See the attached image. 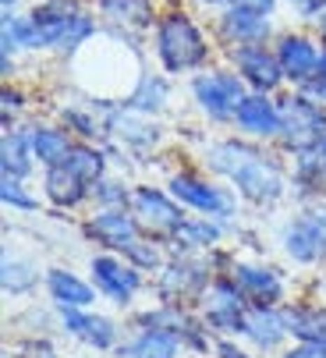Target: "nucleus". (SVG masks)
Returning <instances> with one entry per match:
<instances>
[{
  "label": "nucleus",
  "mask_w": 326,
  "mask_h": 358,
  "mask_svg": "<svg viewBox=\"0 0 326 358\" xmlns=\"http://www.w3.org/2000/svg\"><path fill=\"white\" fill-rule=\"evenodd\" d=\"M43 192H46V199L53 202V206H61V210H71V206H78V202L92 192L68 164H61V167H46V178H43Z\"/></svg>",
  "instance_id": "19"
},
{
  "label": "nucleus",
  "mask_w": 326,
  "mask_h": 358,
  "mask_svg": "<svg viewBox=\"0 0 326 358\" xmlns=\"http://www.w3.org/2000/svg\"><path fill=\"white\" fill-rule=\"evenodd\" d=\"M316 152H319V160H323V171H326V135L319 138V145H316Z\"/></svg>",
  "instance_id": "43"
},
{
  "label": "nucleus",
  "mask_w": 326,
  "mask_h": 358,
  "mask_svg": "<svg viewBox=\"0 0 326 358\" xmlns=\"http://www.w3.org/2000/svg\"><path fill=\"white\" fill-rule=\"evenodd\" d=\"M277 61H281V71L288 82L295 85H305L309 78L319 75V54L323 50L309 39V36H298V32H288L277 39Z\"/></svg>",
  "instance_id": "9"
},
{
  "label": "nucleus",
  "mask_w": 326,
  "mask_h": 358,
  "mask_svg": "<svg viewBox=\"0 0 326 358\" xmlns=\"http://www.w3.org/2000/svg\"><path fill=\"white\" fill-rule=\"evenodd\" d=\"M171 195L181 202V206H192L206 217H231L234 213V199L227 195V188L209 185L195 174H174L171 178Z\"/></svg>",
  "instance_id": "8"
},
{
  "label": "nucleus",
  "mask_w": 326,
  "mask_h": 358,
  "mask_svg": "<svg viewBox=\"0 0 326 358\" xmlns=\"http://www.w3.org/2000/svg\"><path fill=\"white\" fill-rule=\"evenodd\" d=\"M220 358H248L245 351H238L234 344H220Z\"/></svg>",
  "instance_id": "41"
},
{
  "label": "nucleus",
  "mask_w": 326,
  "mask_h": 358,
  "mask_svg": "<svg viewBox=\"0 0 326 358\" xmlns=\"http://www.w3.org/2000/svg\"><path fill=\"white\" fill-rule=\"evenodd\" d=\"M323 8H326V0H323Z\"/></svg>",
  "instance_id": "47"
},
{
  "label": "nucleus",
  "mask_w": 326,
  "mask_h": 358,
  "mask_svg": "<svg viewBox=\"0 0 326 358\" xmlns=\"http://www.w3.org/2000/svg\"><path fill=\"white\" fill-rule=\"evenodd\" d=\"M32 280H36V270H32L29 263H18V259H4V287H8L11 294H18V291L32 287Z\"/></svg>",
  "instance_id": "32"
},
{
  "label": "nucleus",
  "mask_w": 326,
  "mask_h": 358,
  "mask_svg": "<svg viewBox=\"0 0 326 358\" xmlns=\"http://www.w3.org/2000/svg\"><path fill=\"white\" fill-rule=\"evenodd\" d=\"M195 4H202V8H216V4H227V0H195Z\"/></svg>",
  "instance_id": "46"
},
{
  "label": "nucleus",
  "mask_w": 326,
  "mask_h": 358,
  "mask_svg": "<svg viewBox=\"0 0 326 358\" xmlns=\"http://www.w3.org/2000/svg\"><path fill=\"white\" fill-rule=\"evenodd\" d=\"M0 99H4V121L22 110V92L18 89H4V96H0Z\"/></svg>",
  "instance_id": "40"
},
{
  "label": "nucleus",
  "mask_w": 326,
  "mask_h": 358,
  "mask_svg": "<svg viewBox=\"0 0 326 358\" xmlns=\"http://www.w3.org/2000/svg\"><path fill=\"white\" fill-rule=\"evenodd\" d=\"M92 195H96L99 206H128L132 202V195H128V188L121 181H106V178L92 188Z\"/></svg>",
  "instance_id": "34"
},
{
  "label": "nucleus",
  "mask_w": 326,
  "mask_h": 358,
  "mask_svg": "<svg viewBox=\"0 0 326 358\" xmlns=\"http://www.w3.org/2000/svg\"><path fill=\"white\" fill-rule=\"evenodd\" d=\"M216 238H220V224L202 217V220H185L181 231H178V241L185 245H213Z\"/></svg>",
  "instance_id": "31"
},
{
  "label": "nucleus",
  "mask_w": 326,
  "mask_h": 358,
  "mask_svg": "<svg viewBox=\"0 0 326 358\" xmlns=\"http://www.w3.org/2000/svg\"><path fill=\"white\" fill-rule=\"evenodd\" d=\"M227 8H245V11H262V15H274L277 0H227Z\"/></svg>",
  "instance_id": "38"
},
{
  "label": "nucleus",
  "mask_w": 326,
  "mask_h": 358,
  "mask_svg": "<svg viewBox=\"0 0 326 358\" xmlns=\"http://www.w3.org/2000/svg\"><path fill=\"white\" fill-rule=\"evenodd\" d=\"M132 358H178V334L171 330H146L132 348Z\"/></svg>",
  "instance_id": "28"
},
{
  "label": "nucleus",
  "mask_w": 326,
  "mask_h": 358,
  "mask_svg": "<svg viewBox=\"0 0 326 358\" xmlns=\"http://www.w3.org/2000/svg\"><path fill=\"white\" fill-rule=\"evenodd\" d=\"M32 135L29 131H18V128H8L4 135V145H0V167H4V178H29L32 174Z\"/></svg>",
  "instance_id": "21"
},
{
  "label": "nucleus",
  "mask_w": 326,
  "mask_h": 358,
  "mask_svg": "<svg viewBox=\"0 0 326 358\" xmlns=\"http://www.w3.org/2000/svg\"><path fill=\"white\" fill-rule=\"evenodd\" d=\"M46 284H50V294H53V301H57V305H71V309H89V305L96 301L92 287H89L85 280H78L75 273H68V270H50Z\"/></svg>",
  "instance_id": "24"
},
{
  "label": "nucleus",
  "mask_w": 326,
  "mask_h": 358,
  "mask_svg": "<svg viewBox=\"0 0 326 358\" xmlns=\"http://www.w3.org/2000/svg\"><path fill=\"white\" fill-rule=\"evenodd\" d=\"M284 248L298 263H316L326 255V213H305L284 231Z\"/></svg>",
  "instance_id": "11"
},
{
  "label": "nucleus",
  "mask_w": 326,
  "mask_h": 358,
  "mask_svg": "<svg viewBox=\"0 0 326 358\" xmlns=\"http://www.w3.org/2000/svg\"><path fill=\"white\" fill-rule=\"evenodd\" d=\"M245 313H248L245 309V294L234 284L220 280V284L209 287V294H206V316H209V323L216 330H238V334H245Z\"/></svg>",
  "instance_id": "15"
},
{
  "label": "nucleus",
  "mask_w": 326,
  "mask_h": 358,
  "mask_svg": "<svg viewBox=\"0 0 326 358\" xmlns=\"http://www.w3.org/2000/svg\"><path fill=\"white\" fill-rule=\"evenodd\" d=\"M192 96L209 121H234L248 96V85L238 71H206L192 78Z\"/></svg>",
  "instance_id": "5"
},
{
  "label": "nucleus",
  "mask_w": 326,
  "mask_h": 358,
  "mask_svg": "<svg viewBox=\"0 0 326 358\" xmlns=\"http://www.w3.org/2000/svg\"><path fill=\"white\" fill-rule=\"evenodd\" d=\"M202 280H206L202 266H188V263L171 266V270H167V277H163V294H167V298H185V294L199 291V287H202Z\"/></svg>",
  "instance_id": "29"
},
{
  "label": "nucleus",
  "mask_w": 326,
  "mask_h": 358,
  "mask_svg": "<svg viewBox=\"0 0 326 358\" xmlns=\"http://www.w3.org/2000/svg\"><path fill=\"white\" fill-rule=\"evenodd\" d=\"M298 92H305L312 103L326 107V78H323V75H316V78H309L305 85H298Z\"/></svg>",
  "instance_id": "37"
},
{
  "label": "nucleus",
  "mask_w": 326,
  "mask_h": 358,
  "mask_svg": "<svg viewBox=\"0 0 326 358\" xmlns=\"http://www.w3.org/2000/svg\"><path fill=\"white\" fill-rule=\"evenodd\" d=\"M4 4V15H15V8H18V0H0Z\"/></svg>",
  "instance_id": "44"
},
{
  "label": "nucleus",
  "mask_w": 326,
  "mask_h": 358,
  "mask_svg": "<svg viewBox=\"0 0 326 358\" xmlns=\"http://www.w3.org/2000/svg\"><path fill=\"white\" fill-rule=\"evenodd\" d=\"M326 135V107L312 103L305 92H291L281 99V145L291 152L316 149Z\"/></svg>",
  "instance_id": "4"
},
{
  "label": "nucleus",
  "mask_w": 326,
  "mask_h": 358,
  "mask_svg": "<svg viewBox=\"0 0 326 358\" xmlns=\"http://www.w3.org/2000/svg\"><path fill=\"white\" fill-rule=\"evenodd\" d=\"M156 57L171 75H181V71H192V68L206 64L209 46H206L202 29L192 22V15L167 11L156 22Z\"/></svg>",
  "instance_id": "3"
},
{
  "label": "nucleus",
  "mask_w": 326,
  "mask_h": 358,
  "mask_svg": "<svg viewBox=\"0 0 326 358\" xmlns=\"http://www.w3.org/2000/svg\"><path fill=\"white\" fill-rule=\"evenodd\" d=\"M319 75L326 78V46H323V54H319Z\"/></svg>",
  "instance_id": "45"
},
{
  "label": "nucleus",
  "mask_w": 326,
  "mask_h": 358,
  "mask_svg": "<svg viewBox=\"0 0 326 358\" xmlns=\"http://www.w3.org/2000/svg\"><path fill=\"white\" fill-rule=\"evenodd\" d=\"M89 234H92L99 245H106V248L128 252V248L139 241L142 227H139L135 213H128L125 206H99V213L89 220Z\"/></svg>",
  "instance_id": "10"
},
{
  "label": "nucleus",
  "mask_w": 326,
  "mask_h": 358,
  "mask_svg": "<svg viewBox=\"0 0 326 358\" xmlns=\"http://www.w3.org/2000/svg\"><path fill=\"white\" fill-rule=\"evenodd\" d=\"M167 96H171V85L167 78H160V75H142L135 92L125 99V107L139 110V114H160L163 107H167Z\"/></svg>",
  "instance_id": "25"
},
{
  "label": "nucleus",
  "mask_w": 326,
  "mask_h": 358,
  "mask_svg": "<svg viewBox=\"0 0 326 358\" xmlns=\"http://www.w3.org/2000/svg\"><path fill=\"white\" fill-rule=\"evenodd\" d=\"M128 255H132L139 266H160V252H156L149 241H135V245L128 248Z\"/></svg>",
  "instance_id": "36"
},
{
  "label": "nucleus",
  "mask_w": 326,
  "mask_h": 358,
  "mask_svg": "<svg viewBox=\"0 0 326 358\" xmlns=\"http://www.w3.org/2000/svg\"><path fill=\"white\" fill-rule=\"evenodd\" d=\"M326 181V171H323V160L316 149H302L295 152V185L305 188V192H319Z\"/></svg>",
  "instance_id": "30"
},
{
  "label": "nucleus",
  "mask_w": 326,
  "mask_h": 358,
  "mask_svg": "<svg viewBox=\"0 0 326 358\" xmlns=\"http://www.w3.org/2000/svg\"><path fill=\"white\" fill-rule=\"evenodd\" d=\"M206 164L209 171L224 174L248 202H274L284 195V174L281 167L259 152L255 145H245V142H213L206 149Z\"/></svg>",
  "instance_id": "1"
},
{
  "label": "nucleus",
  "mask_w": 326,
  "mask_h": 358,
  "mask_svg": "<svg viewBox=\"0 0 326 358\" xmlns=\"http://www.w3.org/2000/svg\"><path fill=\"white\" fill-rule=\"evenodd\" d=\"M231 64H234V71L245 78V85L252 92H274V89H281L288 82L284 71H281V61H277V50L266 46V43L234 46L231 50Z\"/></svg>",
  "instance_id": "7"
},
{
  "label": "nucleus",
  "mask_w": 326,
  "mask_h": 358,
  "mask_svg": "<svg viewBox=\"0 0 326 358\" xmlns=\"http://www.w3.org/2000/svg\"><path fill=\"white\" fill-rule=\"evenodd\" d=\"M288 323V334L309 344H326V313L323 309H284L281 313Z\"/></svg>",
  "instance_id": "26"
},
{
  "label": "nucleus",
  "mask_w": 326,
  "mask_h": 358,
  "mask_svg": "<svg viewBox=\"0 0 326 358\" xmlns=\"http://www.w3.org/2000/svg\"><path fill=\"white\" fill-rule=\"evenodd\" d=\"M132 213H135L142 234H149V238H178L181 224L188 220L178 202L171 195H163L160 188H135Z\"/></svg>",
  "instance_id": "6"
},
{
  "label": "nucleus",
  "mask_w": 326,
  "mask_h": 358,
  "mask_svg": "<svg viewBox=\"0 0 326 358\" xmlns=\"http://www.w3.org/2000/svg\"><path fill=\"white\" fill-rule=\"evenodd\" d=\"M99 15L106 25H114L118 32H142L153 25L156 8L153 0H99Z\"/></svg>",
  "instance_id": "17"
},
{
  "label": "nucleus",
  "mask_w": 326,
  "mask_h": 358,
  "mask_svg": "<svg viewBox=\"0 0 326 358\" xmlns=\"http://www.w3.org/2000/svg\"><path fill=\"white\" fill-rule=\"evenodd\" d=\"M284 358H326V344H309V341H302V348L288 351Z\"/></svg>",
  "instance_id": "39"
},
{
  "label": "nucleus",
  "mask_w": 326,
  "mask_h": 358,
  "mask_svg": "<svg viewBox=\"0 0 326 358\" xmlns=\"http://www.w3.org/2000/svg\"><path fill=\"white\" fill-rule=\"evenodd\" d=\"M61 309H64V327H68L75 337H82L85 344H96V348H111V344H114L118 330H114L111 320L89 316V313H82V309H71V305H61Z\"/></svg>",
  "instance_id": "22"
},
{
  "label": "nucleus",
  "mask_w": 326,
  "mask_h": 358,
  "mask_svg": "<svg viewBox=\"0 0 326 358\" xmlns=\"http://www.w3.org/2000/svg\"><path fill=\"white\" fill-rule=\"evenodd\" d=\"M96 36V18L78 8V0H43L29 15V50H75Z\"/></svg>",
  "instance_id": "2"
},
{
  "label": "nucleus",
  "mask_w": 326,
  "mask_h": 358,
  "mask_svg": "<svg viewBox=\"0 0 326 358\" xmlns=\"http://www.w3.org/2000/svg\"><path fill=\"white\" fill-rule=\"evenodd\" d=\"M316 29H319V36H323V43H326V8L316 15Z\"/></svg>",
  "instance_id": "42"
},
{
  "label": "nucleus",
  "mask_w": 326,
  "mask_h": 358,
  "mask_svg": "<svg viewBox=\"0 0 326 358\" xmlns=\"http://www.w3.org/2000/svg\"><path fill=\"white\" fill-rule=\"evenodd\" d=\"M274 36V22L262 11H245V8H227L220 15V39L231 46H255L269 43Z\"/></svg>",
  "instance_id": "14"
},
{
  "label": "nucleus",
  "mask_w": 326,
  "mask_h": 358,
  "mask_svg": "<svg viewBox=\"0 0 326 358\" xmlns=\"http://www.w3.org/2000/svg\"><path fill=\"white\" fill-rule=\"evenodd\" d=\"M234 287L245 294L248 305H274L284 294V284L274 270H262V266H238L234 270Z\"/></svg>",
  "instance_id": "18"
},
{
  "label": "nucleus",
  "mask_w": 326,
  "mask_h": 358,
  "mask_svg": "<svg viewBox=\"0 0 326 358\" xmlns=\"http://www.w3.org/2000/svg\"><path fill=\"white\" fill-rule=\"evenodd\" d=\"M68 167H71V171H75L89 188H96V185L103 181V174H106V157H103V149H96V145L82 142V145H75V149H71Z\"/></svg>",
  "instance_id": "27"
},
{
  "label": "nucleus",
  "mask_w": 326,
  "mask_h": 358,
  "mask_svg": "<svg viewBox=\"0 0 326 358\" xmlns=\"http://www.w3.org/2000/svg\"><path fill=\"white\" fill-rule=\"evenodd\" d=\"M106 135L125 142L128 149H149L160 142V124L153 121V114H139L132 107H118L111 110V117H106Z\"/></svg>",
  "instance_id": "13"
},
{
  "label": "nucleus",
  "mask_w": 326,
  "mask_h": 358,
  "mask_svg": "<svg viewBox=\"0 0 326 358\" xmlns=\"http://www.w3.org/2000/svg\"><path fill=\"white\" fill-rule=\"evenodd\" d=\"M0 195H4V202H8V206H15V210H36V206H39V202L25 192L22 178H4V185H0Z\"/></svg>",
  "instance_id": "33"
},
{
  "label": "nucleus",
  "mask_w": 326,
  "mask_h": 358,
  "mask_svg": "<svg viewBox=\"0 0 326 358\" xmlns=\"http://www.w3.org/2000/svg\"><path fill=\"white\" fill-rule=\"evenodd\" d=\"M64 121H68V128H75L82 138H96V135H103L99 121H96V117H89V114H82V110H75V107H68V110H64Z\"/></svg>",
  "instance_id": "35"
},
{
  "label": "nucleus",
  "mask_w": 326,
  "mask_h": 358,
  "mask_svg": "<svg viewBox=\"0 0 326 358\" xmlns=\"http://www.w3.org/2000/svg\"><path fill=\"white\" fill-rule=\"evenodd\" d=\"M29 135H32V152H36V160H39L43 167H61V164H68L75 142H71V135H68L64 128L36 124V128H29Z\"/></svg>",
  "instance_id": "20"
},
{
  "label": "nucleus",
  "mask_w": 326,
  "mask_h": 358,
  "mask_svg": "<svg viewBox=\"0 0 326 358\" xmlns=\"http://www.w3.org/2000/svg\"><path fill=\"white\" fill-rule=\"evenodd\" d=\"M284 334H288L284 316L269 313V305H252V309L245 313V337L255 341L259 348H277Z\"/></svg>",
  "instance_id": "23"
},
{
  "label": "nucleus",
  "mask_w": 326,
  "mask_h": 358,
  "mask_svg": "<svg viewBox=\"0 0 326 358\" xmlns=\"http://www.w3.org/2000/svg\"><path fill=\"white\" fill-rule=\"evenodd\" d=\"M234 124L252 138H281V103L269 92H248L234 114Z\"/></svg>",
  "instance_id": "12"
},
{
  "label": "nucleus",
  "mask_w": 326,
  "mask_h": 358,
  "mask_svg": "<svg viewBox=\"0 0 326 358\" xmlns=\"http://www.w3.org/2000/svg\"><path fill=\"white\" fill-rule=\"evenodd\" d=\"M92 277H96V287L103 294H111L114 301H128L135 291H139V270L135 266H125L118 259H111V255H96L92 259Z\"/></svg>",
  "instance_id": "16"
}]
</instances>
